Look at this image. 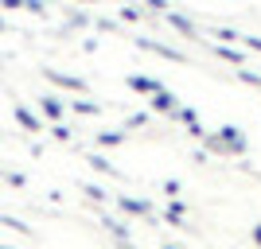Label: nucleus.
Wrapping results in <instances>:
<instances>
[{"label": "nucleus", "instance_id": "f257e3e1", "mask_svg": "<svg viewBox=\"0 0 261 249\" xmlns=\"http://www.w3.org/2000/svg\"><path fill=\"white\" fill-rule=\"evenodd\" d=\"M47 78H51V82H59V86H70V90H82V82H78V78H66V74H55V70H47Z\"/></svg>", "mask_w": 261, "mask_h": 249}, {"label": "nucleus", "instance_id": "f03ea898", "mask_svg": "<svg viewBox=\"0 0 261 249\" xmlns=\"http://www.w3.org/2000/svg\"><path fill=\"white\" fill-rule=\"evenodd\" d=\"M39 105H43V113H47V117H63V105H59L55 98H43Z\"/></svg>", "mask_w": 261, "mask_h": 249}, {"label": "nucleus", "instance_id": "7ed1b4c3", "mask_svg": "<svg viewBox=\"0 0 261 249\" xmlns=\"http://www.w3.org/2000/svg\"><path fill=\"white\" fill-rule=\"evenodd\" d=\"M16 117H20V121H23V125H28V129H32V132L39 129V121H35L32 113H28V109H16Z\"/></svg>", "mask_w": 261, "mask_h": 249}, {"label": "nucleus", "instance_id": "20e7f679", "mask_svg": "<svg viewBox=\"0 0 261 249\" xmlns=\"http://www.w3.org/2000/svg\"><path fill=\"white\" fill-rule=\"evenodd\" d=\"M133 90H156L160 94V86H156L152 78H133Z\"/></svg>", "mask_w": 261, "mask_h": 249}, {"label": "nucleus", "instance_id": "39448f33", "mask_svg": "<svg viewBox=\"0 0 261 249\" xmlns=\"http://www.w3.org/2000/svg\"><path fill=\"white\" fill-rule=\"evenodd\" d=\"M156 105H160V109H175V101H172L168 90H160V94H156Z\"/></svg>", "mask_w": 261, "mask_h": 249}, {"label": "nucleus", "instance_id": "423d86ee", "mask_svg": "<svg viewBox=\"0 0 261 249\" xmlns=\"http://www.w3.org/2000/svg\"><path fill=\"white\" fill-rule=\"evenodd\" d=\"M253 241H257V245H261V226H253Z\"/></svg>", "mask_w": 261, "mask_h": 249}, {"label": "nucleus", "instance_id": "0eeeda50", "mask_svg": "<svg viewBox=\"0 0 261 249\" xmlns=\"http://www.w3.org/2000/svg\"><path fill=\"white\" fill-rule=\"evenodd\" d=\"M0 249H4V245H0Z\"/></svg>", "mask_w": 261, "mask_h": 249}]
</instances>
